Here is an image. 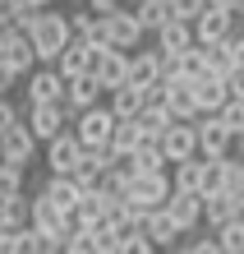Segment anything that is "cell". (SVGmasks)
<instances>
[{
	"label": "cell",
	"instance_id": "cell-13",
	"mask_svg": "<svg viewBox=\"0 0 244 254\" xmlns=\"http://www.w3.org/2000/svg\"><path fill=\"white\" fill-rule=\"evenodd\" d=\"M139 42H143V23L134 19L129 9H111V14H106V47L134 51Z\"/></svg>",
	"mask_w": 244,
	"mask_h": 254
},
{
	"label": "cell",
	"instance_id": "cell-26",
	"mask_svg": "<svg viewBox=\"0 0 244 254\" xmlns=\"http://www.w3.org/2000/svg\"><path fill=\"white\" fill-rule=\"evenodd\" d=\"M203 69H207V74H221V79L235 69V47H231V37H226V42H207V47H203Z\"/></svg>",
	"mask_w": 244,
	"mask_h": 254
},
{
	"label": "cell",
	"instance_id": "cell-38",
	"mask_svg": "<svg viewBox=\"0 0 244 254\" xmlns=\"http://www.w3.org/2000/svg\"><path fill=\"white\" fill-rule=\"evenodd\" d=\"M9 125H19V107L9 102V93H0V129H9Z\"/></svg>",
	"mask_w": 244,
	"mask_h": 254
},
{
	"label": "cell",
	"instance_id": "cell-44",
	"mask_svg": "<svg viewBox=\"0 0 244 254\" xmlns=\"http://www.w3.org/2000/svg\"><path fill=\"white\" fill-rule=\"evenodd\" d=\"M28 5H37V9H47V5H55V0H28Z\"/></svg>",
	"mask_w": 244,
	"mask_h": 254
},
{
	"label": "cell",
	"instance_id": "cell-35",
	"mask_svg": "<svg viewBox=\"0 0 244 254\" xmlns=\"http://www.w3.org/2000/svg\"><path fill=\"white\" fill-rule=\"evenodd\" d=\"M60 250H69V254H88L93 250V231L88 227H69V236H65V245Z\"/></svg>",
	"mask_w": 244,
	"mask_h": 254
},
{
	"label": "cell",
	"instance_id": "cell-28",
	"mask_svg": "<svg viewBox=\"0 0 244 254\" xmlns=\"http://www.w3.org/2000/svg\"><path fill=\"white\" fill-rule=\"evenodd\" d=\"M111 111H115V116H139V111H143V88L129 83V79L115 83V88H111Z\"/></svg>",
	"mask_w": 244,
	"mask_h": 254
},
{
	"label": "cell",
	"instance_id": "cell-31",
	"mask_svg": "<svg viewBox=\"0 0 244 254\" xmlns=\"http://www.w3.org/2000/svg\"><path fill=\"white\" fill-rule=\"evenodd\" d=\"M221 190L244 194V157H235V153H226V157H221Z\"/></svg>",
	"mask_w": 244,
	"mask_h": 254
},
{
	"label": "cell",
	"instance_id": "cell-1",
	"mask_svg": "<svg viewBox=\"0 0 244 254\" xmlns=\"http://www.w3.org/2000/svg\"><path fill=\"white\" fill-rule=\"evenodd\" d=\"M28 37H33V51H37V61H47V65H55V56L65 51V42L74 37L69 33V14H60V9H37V19L23 28Z\"/></svg>",
	"mask_w": 244,
	"mask_h": 254
},
{
	"label": "cell",
	"instance_id": "cell-43",
	"mask_svg": "<svg viewBox=\"0 0 244 254\" xmlns=\"http://www.w3.org/2000/svg\"><path fill=\"white\" fill-rule=\"evenodd\" d=\"M207 5H221V9H235V0H207Z\"/></svg>",
	"mask_w": 244,
	"mask_h": 254
},
{
	"label": "cell",
	"instance_id": "cell-7",
	"mask_svg": "<svg viewBox=\"0 0 244 254\" xmlns=\"http://www.w3.org/2000/svg\"><path fill=\"white\" fill-rule=\"evenodd\" d=\"M0 61H5L14 74H28L37 65V51H33V37L23 28H0Z\"/></svg>",
	"mask_w": 244,
	"mask_h": 254
},
{
	"label": "cell",
	"instance_id": "cell-39",
	"mask_svg": "<svg viewBox=\"0 0 244 254\" xmlns=\"http://www.w3.org/2000/svg\"><path fill=\"white\" fill-rule=\"evenodd\" d=\"M226 88H231V97H240V102H244V65H235L231 74H226Z\"/></svg>",
	"mask_w": 244,
	"mask_h": 254
},
{
	"label": "cell",
	"instance_id": "cell-30",
	"mask_svg": "<svg viewBox=\"0 0 244 254\" xmlns=\"http://www.w3.org/2000/svg\"><path fill=\"white\" fill-rule=\"evenodd\" d=\"M212 231H217V241H221L226 254H244V217L240 213L231 222H221V227H212Z\"/></svg>",
	"mask_w": 244,
	"mask_h": 254
},
{
	"label": "cell",
	"instance_id": "cell-37",
	"mask_svg": "<svg viewBox=\"0 0 244 254\" xmlns=\"http://www.w3.org/2000/svg\"><path fill=\"white\" fill-rule=\"evenodd\" d=\"M180 250H185V254H217V250H221V241H217V236H198V241L180 245Z\"/></svg>",
	"mask_w": 244,
	"mask_h": 254
},
{
	"label": "cell",
	"instance_id": "cell-36",
	"mask_svg": "<svg viewBox=\"0 0 244 254\" xmlns=\"http://www.w3.org/2000/svg\"><path fill=\"white\" fill-rule=\"evenodd\" d=\"M171 5H175V19H198V14H203L207 9V0H171Z\"/></svg>",
	"mask_w": 244,
	"mask_h": 254
},
{
	"label": "cell",
	"instance_id": "cell-16",
	"mask_svg": "<svg viewBox=\"0 0 244 254\" xmlns=\"http://www.w3.org/2000/svg\"><path fill=\"white\" fill-rule=\"evenodd\" d=\"M161 153H166V162H185V157H194V153H198L194 121H175L171 129H166V134H161Z\"/></svg>",
	"mask_w": 244,
	"mask_h": 254
},
{
	"label": "cell",
	"instance_id": "cell-5",
	"mask_svg": "<svg viewBox=\"0 0 244 254\" xmlns=\"http://www.w3.org/2000/svg\"><path fill=\"white\" fill-rule=\"evenodd\" d=\"M171 185H175V181H171V176H166V167H161V171H139L120 194H125V199H134V203H143V208H161L166 194H171Z\"/></svg>",
	"mask_w": 244,
	"mask_h": 254
},
{
	"label": "cell",
	"instance_id": "cell-14",
	"mask_svg": "<svg viewBox=\"0 0 244 254\" xmlns=\"http://www.w3.org/2000/svg\"><path fill=\"white\" fill-rule=\"evenodd\" d=\"M101 97V83L97 74H74V79H65V97H60V107L69 111V121L79 116L83 107H93V102Z\"/></svg>",
	"mask_w": 244,
	"mask_h": 254
},
{
	"label": "cell",
	"instance_id": "cell-15",
	"mask_svg": "<svg viewBox=\"0 0 244 254\" xmlns=\"http://www.w3.org/2000/svg\"><path fill=\"white\" fill-rule=\"evenodd\" d=\"M93 74H97L101 93H111L115 83H125V79H129V51H120V47H101V56H97Z\"/></svg>",
	"mask_w": 244,
	"mask_h": 254
},
{
	"label": "cell",
	"instance_id": "cell-42",
	"mask_svg": "<svg viewBox=\"0 0 244 254\" xmlns=\"http://www.w3.org/2000/svg\"><path fill=\"white\" fill-rule=\"evenodd\" d=\"M231 47H235V65H244V33L231 37Z\"/></svg>",
	"mask_w": 244,
	"mask_h": 254
},
{
	"label": "cell",
	"instance_id": "cell-33",
	"mask_svg": "<svg viewBox=\"0 0 244 254\" xmlns=\"http://www.w3.org/2000/svg\"><path fill=\"white\" fill-rule=\"evenodd\" d=\"M221 190V157H203V171H198V194H217Z\"/></svg>",
	"mask_w": 244,
	"mask_h": 254
},
{
	"label": "cell",
	"instance_id": "cell-2",
	"mask_svg": "<svg viewBox=\"0 0 244 254\" xmlns=\"http://www.w3.org/2000/svg\"><path fill=\"white\" fill-rule=\"evenodd\" d=\"M194 134H198V157H226L231 153V129H226V121L217 111H198Z\"/></svg>",
	"mask_w": 244,
	"mask_h": 254
},
{
	"label": "cell",
	"instance_id": "cell-22",
	"mask_svg": "<svg viewBox=\"0 0 244 254\" xmlns=\"http://www.w3.org/2000/svg\"><path fill=\"white\" fill-rule=\"evenodd\" d=\"M235 213H240V194H231V190L203 194V222L207 227H221V222H231Z\"/></svg>",
	"mask_w": 244,
	"mask_h": 254
},
{
	"label": "cell",
	"instance_id": "cell-19",
	"mask_svg": "<svg viewBox=\"0 0 244 254\" xmlns=\"http://www.w3.org/2000/svg\"><path fill=\"white\" fill-rule=\"evenodd\" d=\"M231 97V88H226V79L221 74H198L194 79V102H198V111H221V102Z\"/></svg>",
	"mask_w": 244,
	"mask_h": 254
},
{
	"label": "cell",
	"instance_id": "cell-29",
	"mask_svg": "<svg viewBox=\"0 0 244 254\" xmlns=\"http://www.w3.org/2000/svg\"><path fill=\"white\" fill-rule=\"evenodd\" d=\"M139 139H143L139 121H134V116H115V129H111V148H115V153H134Z\"/></svg>",
	"mask_w": 244,
	"mask_h": 254
},
{
	"label": "cell",
	"instance_id": "cell-17",
	"mask_svg": "<svg viewBox=\"0 0 244 254\" xmlns=\"http://www.w3.org/2000/svg\"><path fill=\"white\" fill-rule=\"evenodd\" d=\"M65 97V74H60L55 65H47V69H28V102H60Z\"/></svg>",
	"mask_w": 244,
	"mask_h": 254
},
{
	"label": "cell",
	"instance_id": "cell-9",
	"mask_svg": "<svg viewBox=\"0 0 244 254\" xmlns=\"http://www.w3.org/2000/svg\"><path fill=\"white\" fill-rule=\"evenodd\" d=\"M166 213L180 222V231H194L198 222H203V194L185 190V185H171V194H166Z\"/></svg>",
	"mask_w": 244,
	"mask_h": 254
},
{
	"label": "cell",
	"instance_id": "cell-3",
	"mask_svg": "<svg viewBox=\"0 0 244 254\" xmlns=\"http://www.w3.org/2000/svg\"><path fill=\"white\" fill-rule=\"evenodd\" d=\"M74 121H79L74 134H79L83 148H106V143H111V129H115V111L111 107H97V102H93V107H83Z\"/></svg>",
	"mask_w": 244,
	"mask_h": 254
},
{
	"label": "cell",
	"instance_id": "cell-27",
	"mask_svg": "<svg viewBox=\"0 0 244 254\" xmlns=\"http://www.w3.org/2000/svg\"><path fill=\"white\" fill-rule=\"evenodd\" d=\"M171 14H175L171 0H139V5H134V19L143 23V33H157V28L171 19Z\"/></svg>",
	"mask_w": 244,
	"mask_h": 254
},
{
	"label": "cell",
	"instance_id": "cell-46",
	"mask_svg": "<svg viewBox=\"0 0 244 254\" xmlns=\"http://www.w3.org/2000/svg\"><path fill=\"white\" fill-rule=\"evenodd\" d=\"M240 217H244V194H240Z\"/></svg>",
	"mask_w": 244,
	"mask_h": 254
},
{
	"label": "cell",
	"instance_id": "cell-21",
	"mask_svg": "<svg viewBox=\"0 0 244 254\" xmlns=\"http://www.w3.org/2000/svg\"><path fill=\"white\" fill-rule=\"evenodd\" d=\"M42 194H47L55 208H65V213H74V208H79V199H83L79 181H74V176H60V171H51V181L42 185Z\"/></svg>",
	"mask_w": 244,
	"mask_h": 254
},
{
	"label": "cell",
	"instance_id": "cell-11",
	"mask_svg": "<svg viewBox=\"0 0 244 254\" xmlns=\"http://www.w3.org/2000/svg\"><path fill=\"white\" fill-rule=\"evenodd\" d=\"M83 162V143H79V134H69V129H60L55 139H47V171H60V176H69L74 167Z\"/></svg>",
	"mask_w": 244,
	"mask_h": 254
},
{
	"label": "cell",
	"instance_id": "cell-4",
	"mask_svg": "<svg viewBox=\"0 0 244 254\" xmlns=\"http://www.w3.org/2000/svg\"><path fill=\"white\" fill-rule=\"evenodd\" d=\"M28 222H33L42 236H55V241L65 245V236H69V227H74V213L55 208L47 194H37V199H28Z\"/></svg>",
	"mask_w": 244,
	"mask_h": 254
},
{
	"label": "cell",
	"instance_id": "cell-8",
	"mask_svg": "<svg viewBox=\"0 0 244 254\" xmlns=\"http://www.w3.org/2000/svg\"><path fill=\"white\" fill-rule=\"evenodd\" d=\"M0 157L14 162V167H33V157H37V139H33V129H28L23 121H19V125H9V129H0Z\"/></svg>",
	"mask_w": 244,
	"mask_h": 254
},
{
	"label": "cell",
	"instance_id": "cell-34",
	"mask_svg": "<svg viewBox=\"0 0 244 254\" xmlns=\"http://www.w3.org/2000/svg\"><path fill=\"white\" fill-rule=\"evenodd\" d=\"M198 171H203L198 153H194V157H185V162H175V185H185V190H198Z\"/></svg>",
	"mask_w": 244,
	"mask_h": 254
},
{
	"label": "cell",
	"instance_id": "cell-20",
	"mask_svg": "<svg viewBox=\"0 0 244 254\" xmlns=\"http://www.w3.org/2000/svg\"><path fill=\"white\" fill-rule=\"evenodd\" d=\"M143 231H147V241L157 245V250H171V245H175V236H185V231H180V222H175L171 213H166V203H161V208H152V213H147Z\"/></svg>",
	"mask_w": 244,
	"mask_h": 254
},
{
	"label": "cell",
	"instance_id": "cell-23",
	"mask_svg": "<svg viewBox=\"0 0 244 254\" xmlns=\"http://www.w3.org/2000/svg\"><path fill=\"white\" fill-rule=\"evenodd\" d=\"M134 121H139L143 139H161V134L175 125V116H171V107H166V102H143V111L134 116Z\"/></svg>",
	"mask_w": 244,
	"mask_h": 254
},
{
	"label": "cell",
	"instance_id": "cell-32",
	"mask_svg": "<svg viewBox=\"0 0 244 254\" xmlns=\"http://www.w3.org/2000/svg\"><path fill=\"white\" fill-rule=\"evenodd\" d=\"M28 181V167H14V162L0 157V194H19Z\"/></svg>",
	"mask_w": 244,
	"mask_h": 254
},
{
	"label": "cell",
	"instance_id": "cell-41",
	"mask_svg": "<svg viewBox=\"0 0 244 254\" xmlns=\"http://www.w3.org/2000/svg\"><path fill=\"white\" fill-rule=\"evenodd\" d=\"M14 79H19V74H14L5 61H0V93H9V88H14Z\"/></svg>",
	"mask_w": 244,
	"mask_h": 254
},
{
	"label": "cell",
	"instance_id": "cell-45",
	"mask_svg": "<svg viewBox=\"0 0 244 254\" xmlns=\"http://www.w3.org/2000/svg\"><path fill=\"white\" fill-rule=\"evenodd\" d=\"M235 19H244V0H235Z\"/></svg>",
	"mask_w": 244,
	"mask_h": 254
},
{
	"label": "cell",
	"instance_id": "cell-18",
	"mask_svg": "<svg viewBox=\"0 0 244 254\" xmlns=\"http://www.w3.org/2000/svg\"><path fill=\"white\" fill-rule=\"evenodd\" d=\"M166 107H171L175 121H194L198 116V102H194V79H166Z\"/></svg>",
	"mask_w": 244,
	"mask_h": 254
},
{
	"label": "cell",
	"instance_id": "cell-12",
	"mask_svg": "<svg viewBox=\"0 0 244 254\" xmlns=\"http://www.w3.org/2000/svg\"><path fill=\"white\" fill-rule=\"evenodd\" d=\"M97 56H101V47H93V42H83V37H69L65 51L55 56V69L65 74V79H74V74H93Z\"/></svg>",
	"mask_w": 244,
	"mask_h": 254
},
{
	"label": "cell",
	"instance_id": "cell-40",
	"mask_svg": "<svg viewBox=\"0 0 244 254\" xmlns=\"http://www.w3.org/2000/svg\"><path fill=\"white\" fill-rule=\"evenodd\" d=\"M93 14H111V9H125V0H88Z\"/></svg>",
	"mask_w": 244,
	"mask_h": 254
},
{
	"label": "cell",
	"instance_id": "cell-25",
	"mask_svg": "<svg viewBox=\"0 0 244 254\" xmlns=\"http://www.w3.org/2000/svg\"><path fill=\"white\" fill-rule=\"evenodd\" d=\"M161 79V47H152V51H139V56H129V83H157Z\"/></svg>",
	"mask_w": 244,
	"mask_h": 254
},
{
	"label": "cell",
	"instance_id": "cell-10",
	"mask_svg": "<svg viewBox=\"0 0 244 254\" xmlns=\"http://www.w3.org/2000/svg\"><path fill=\"white\" fill-rule=\"evenodd\" d=\"M194 37L203 42H226V37H235V9H221V5H207L203 14L194 19Z\"/></svg>",
	"mask_w": 244,
	"mask_h": 254
},
{
	"label": "cell",
	"instance_id": "cell-6",
	"mask_svg": "<svg viewBox=\"0 0 244 254\" xmlns=\"http://www.w3.org/2000/svg\"><path fill=\"white\" fill-rule=\"evenodd\" d=\"M23 125L33 129L37 143H47V139H55V134L69 125V111L60 107V102H28V121Z\"/></svg>",
	"mask_w": 244,
	"mask_h": 254
},
{
	"label": "cell",
	"instance_id": "cell-24",
	"mask_svg": "<svg viewBox=\"0 0 244 254\" xmlns=\"http://www.w3.org/2000/svg\"><path fill=\"white\" fill-rule=\"evenodd\" d=\"M194 23L189 19H175V14H171V19H166L161 28H157V47L161 51H185V47H194Z\"/></svg>",
	"mask_w": 244,
	"mask_h": 254
}]
</instances>
